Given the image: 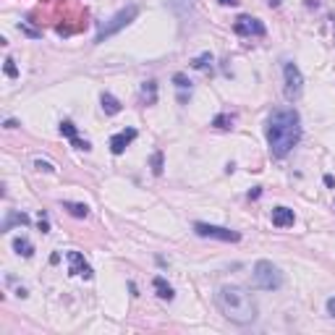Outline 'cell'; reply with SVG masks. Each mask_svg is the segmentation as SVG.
<instances>
[{
    "label": "cell",
    "instance_id": "18",
    "mask_svg": "<svg viewBox=\"0 0 335 335\" xmlns=\"http://www.w3.org/2000/svg\"><path fill=\"white\" fill-rule=\"evenodd\" d=\"M212 53H202V55H196L194 60H191V68H196V71H212Z\"/></svg>",
    "mask_w": 335,
    "mask_h": 335
},
{
    "label": "cell",
    "instance_id": "17",
    "mask_svg": "<svg viewBox=\"0 0 335 335\" xmlns=\"http://www.w3.org/2000/svg\"><path fill=\"white\" fill-rule=\"evenodd\" d=\"M233 120H236L233 113H220V115L212 118V126L220 129V131H228V129H233Z\"/></svg>",
    "mask_w": 335,
    "mask_h": 335
},
{
    "label": "cell",
    "instance_id": "32",
    "mask_svg": "<svg viewBox=\"0 0 335 335\" xmlns=\"http://www.w3.org/2000/svg\"><path fill=\"white\" fill-rule=\"evenodd\" d=\"M319 6V0H307V8H317Z\"/></svg>",
    "mask_w": 335,
    "mask_h": 335
},
{
    "label": "cell",
    "instance_id": "20",
    "mask_svg": "<svg viewBox=\"0 0 335 335\" xmlns=\"http://www.w3.org/2000/svg\"><path fill=\"white\" fill-rule=\"evenodd\" d=\"M149 167H152L155 176H162V171H165V155L162 152H155V155L149 157Z\"/></svg>",
    "mask_w": 335,
    "mask_h": 335
},
{
    "label": "cell",
    "instance_id": "7",
    "mask_svg": "<svg viewBox=\"0 0 335 335\" xmlns=\"http://www.w3.org/2000/svg\"><path fill=\"white\" fill-rule=\"evenodd\" d=\"M233 32L238 37H265L267 34V26L260 19H254V16H238L233 21Z\"/></svg>",
    "mask_w": 335,
    "mask_h": 335
},
{
    "label": "cell",
    "instance_id": "10",
    "mask_svg": "<svg viewBox=\"0 0 335 335\" xmlns=\"http://www.w3.org/2000/svg\"><path fill=\"white\" fill-rule=\"evenodd\" d=\"M173 84H176V89H178V102L186 105L189 97H191V79H189L186 73H176V76H173Z\"/></svg>",
    "mask_w": 335,
    "mask_h": 335
},
{
    "label": "cell",
    "instance_id": "26",
    "mask_svg": "<svg viewBox=\"0 0 335 335\" xmlns=\"http://www.w3.org/2000/svg\"><path fill=\"white\" fill-rule=\"evenodd\" d=\"M327 314H330V317H335V296H332V299H327Z\"/></svg>",
    "mask_w": 335,
    "mask_h": 335
},
{
    "label": "cell",
    "instance_id": "33",
    "mask_svg": "<svg viewBox=\"0 0 335 335\" xmlns=\"http://www.w3.org/2000/svg\"><path fill=\"white\" fill-rule=\"evenodd\" d=\"M218 3H220V6H233L236 0H218Z\"/></svg>",
    "mask_w": 335,
    "mask_h": 335
},
{
    "label": "cell",
    "instance_id": "29",
    "mask_svg": "<svg viewBox=\"0 0 335 335\" xmlns=\"http://www.w3.org/2000/svg\"><path fill=\"white\" fill-rule=\"evenodd\" d=\"M325 186H335V178L332 176H325Z\"/></svg>",
    "mask_w": 335,
    "mask_h": 335
},
{
    "label": "cell",
    "instance_id": "24",
    "mask_svg": "<svg viewBox=\"0 0 335 335\" xmlns=\"http://www.w3.org/2000/svg\"><path fill=\"white\" fill-rule=\"evenodd\" d=\"M19 32H24V34H29V37H34V39H37V37H42V32H39V29H32V26H26L24 21L19 24Z\"/></svg>",
    "mask_w": 335,
    "mask_h": 335
},
{
    "label": "cell",
    "instance_id": "22",
    "mask_svg": "<svg viewBox=\"0 0 335 335\" xmlns=\"http://www.w3.org/2000/svg\"><path fill=\"white\" fill-rule=\"evenodd\" d=\"M3 71H6V76H8V79H16V76H19V68H16V63H13V58H6L3 60Z\"/></svg>",
    "mask_w": 335,
    "mask_h": 335
},
{
    "label": "cell",
    "instance_id": "28",
    "mask_svg": "<svg viewBox=\"0 0 335 335\" xmlns=\"http://www.w3.org/2000/svg\"><path fill=\"white\" fill-rule=\"evenodd\" d=\"M16 126H19V123H16L13 118H8V120H6V129H16Z\"/></svg>",
    "mask_w": 335,
    "mask_h": 335
},
{
    "label": "cell",
    "instance_id": "11",
    "mask_svg": "<svg viewBox=\"0 0 335 335\" xmlns=\"http://www.w3.org/2000/svg\"><path fill=\"white\" fill-rule=\"evenodd\" d=\"M294 220H296L294 210H288V207H275L272 210V225L275 228H291Z\"/></svg>",
    "mask_w": 335,
    "mask_h": 335
},
{
    "label": "cell",
    "instance_id": "14",
    "mask_svg": "<svg viewBox=\"0 0 335 335\" xmlns=\"http://www.w3.org/2000/svg\"><path fill=\"white\" fill-rule=\"evenodd\" d=\"M157 102V81H144L142 84V105H155Z\"/></svg>",
    "mask_w": 335,
    "mask_h": 335
},
{
    "label": "cell",
    "instance_id": "13",
    "mask_svg": "<svg viewBox=\"0 0 335 335\" xmlns=\"http://www.w3.org/2000/svg\"><path fill=\"white\" fill-rule=\"evenodd\" d=\"M13 252H16L19 257H24V260H29V257L34 254V246H32V241L19 236V238H13Z\"/></svg>",
    "mask_w": 335,
    "mask_h": 335
},
{
    "label": "cell",
    "instance_id": "30",
    "mask_svg": "<svg viewBox=\"0 0 335 335\" xmlns=\"http://www.w3.org/2000/svg\"><path fill=\"white\" fill-rule=\"evenodd\" d=\"M58 262H60V254H58V252H55V254H53V257H50V265H58Z\"/></svg>",
    "mask_w": 335,
    "mask_h": 335
},
{
    "label": "cell",
    "instance_id": "15",
    "mask_svg": "<svg viewBox=\"0 0 335 335\" xmlns=\"http://www.w3.org/2000/svg\"><path fill=\"white\" fill-rule=\"evenodd\" d=\"M100 100H102V110L108 113V115H118L120 110H123V105H120V102H118L110 92H102V97H100Z\"/></svg>",
    "mask_w": 335,
    "mask_h": 335
},
{
    "label": "cell",
    "instance_id": "1",
    "mask_svg": "<svg viewBox=\"0 0 335 335\" xmlns=\"http://www.w3.org/2000/svg\"><path fill=\"white\" fill-rule=\"evenodd\" d=\"M265 136H267L272 157H285L301 139V118H299V113L294 108L275 110L267 118Z\"/></svg>",
    "mask_w": 335,
    "mask_h": 335
},
{
    "label": "cell",
    "instance_id": "16",
    "mask_svg": "<svg viewBox=\"0 0 335 335\" xmlns=\"http://www.w3.org/2000/svg\"><path fill=\"white\" fill-rule=\"evenodd\" d=\"M32 220H29V215H24V212H11V215L6 218V223H3V233L6 231H11L13 225H29Z\"/></svg>",
    "mask_w": 335,
    "mask_h": 335
},
{
    "label": "cell",
    "instance_id": "21",
    "mask_svg": "<svg viewBox=\"0 0 335 335\" xmlns=\"http://www.w3.org/2000/svg\"><path fill=\"white\" fill-rule=\"evenodd\" d=\"M60 134H63L68 142H73L76 136H79V134H76V126H73V120H63V123H60Z\"/></svg>",
    "mask_w": 335,
    "mask_h": 335
},
{
    "label": "cell",
    "instance_id": "4",
    "mask_svg": "<svg viewBox=\"0 0 335 335\" xmlns=\"http://www.w3.org/2000/svg\"><path fill=\"white\" fill-rule=\"evenodd\" d=\"M136 16H139V8H136V6H126L123 11H118L115 16H113L108 24H105V26L100 29L97 37H95V42L100 45V42H105V39H110L113 34H118V32H120V29H126V26H129Z\"/></svg>",
    "mask_w": 335,
    "mask_h": 335
},
{
    "label": "cell",
    "instance_id": "31",
    "mask_svg": "<svg viewBox=\"0 0 335 335\" xmlns=\"http://www.w3.org/2000/svg\"><path fill=\"white\" fill-rule=\"evenodd\" d=\"M16 294H19V299H26V296H29V291H26V288H19Z\"/></svg>",
    "mask_w": 335,
    "mask_h": 335
},
{
    "label": "cell",
    "instance_id": "27",
    "mask_svg": "<svg viewBox=\"0 0 335 335\" xmlns=\"http://www.w3.org/2000/svg\"><path fill=\"white\" fill-rule=\"evenodd\" d=\"M260 196H262V189L260 186H257L254 191H249V199H260Z\"/></svg>",
    "mask_w": 335,
    "mask_h": 335
},
{
    "label": "cell",
    "instance_id": "23",
    "mask_svg": "<svg viewBox=\"0 0 335 335\" xmlns=\"http://www.w3.org/2000/svg\"><path fill=\"white\" fill-rule=\"evenodd\" d=\"M37 228H39V233H50V223H48V215L39 210V220H37Z\"/></svg>",
    "mask_w": 335,
    "mask_h": 335
},
{
    "label": "cell",
    "instance_id": "3",
    "mask_svg": "<svg viewBox=\"0 0 335 335\" xmlns=\"http://www.w3.org/2000/svg\"><path fill=\"white\" fill-rule=\"evenodd\" d=\"M254 283H257V288H262V291H280L283 288V272L272 262L260 260L254 265Z\"/></svg>",
    "mask_w": 335,
    "mask_h": 335
},
{
    "label": "cell",
    "instance_id": "5",
    "mask_svg": "<svg viewBox=\"0 0 335 335\" xmlns=\"http://www.w3.org/2000/svg\"><path fill=\"white\" fill-rule=\"evenodd\" d=\"M283 76H285V87H283V95L288 102H294L301 97V89H304V76L299 71L296 63H291V60H285V66H283Z\"/></svg>",
    "mask_w": 335,
    "mask_h": 335
},
{
    "label": "cell",
    "instance_id": "8",
    "mask_svg": "<svg viewBox=\"0 0 335 335\" xmlns=\"http://www.w3.org/2000/svg\"><path fill=\"white\" fill-rule=\"evenodd\" d=\"M68 275H81L84 280H92V267L87 265V260L79 252H68Z\"/></svg>",
    "mask_w": 335,
    "mask_h": 335
},
{
    "label": "cell",
    "instance_id": "25",
    "mask_svg": "<svg viewBox=\"0 0 335 335\" xmlns=\"http://www.w3.org/2000/svg\"><path fill=\"white\" fill-rule=\"evenodd\" d=\"M34 167H37V171H45V173H53L55 171V165L48 162V160H34Z\"/></svg>",
    "mask_w": 335,
    "mask_h": 335
},
{
    "label": "cell",
    "instance_id": "6",
    "mask_svg": "<svg viewBox=\"0 0 335 335\" xmlns=\"http://www.w3.org/2000/svg\"><path fill=\"white\" fill-rule=\"evenodd\" d=\"M194 233L202 238H218V241H241L238 231H231V228H220V225H210V223H194Z\"/></svg>",
    "mask_w": 335,
    "mask_h": 335
},
{
    "label": "cell",
    "instance_id": "19",
    "mask_svg": "<svg viewBox=\"0 0 335 335\" xmlns=\"http://www.w3.org/2000/svg\"><path fill=\"white\" fill-rule=\"evenodd\" d=\"M63 210L68 212V215H73V218H87L89 215V207L81 204V202H63Z\"/></svg>",
    "mask_w": 335,
    "mask_h": 335
},
{
    "label": "cell",
    "instance_id": "2",
    "mask_svg": "<svg viewBox=\"0 0 335 335\" xmlns=\"http://www.w3.org/2000/svg\"><path fill=\"white\" fill-rule=\"evenodd\" d=\"M218 309L236 325H252L257 319V301L243 285H223L218 291Z\"/></svg>",
    "mask_w": 335,
    "mask_h": 335
},
{
    "label": "cell",
    "instance_id": "12",
    "mask_svg": "<svg viewBox=\"0 0 335 335\" xmlns=\"http://www.w3.org/2000/svg\"><path fill=\"white\" fill-rule=\"evenodd\" d=\"M152 285H155V291L162 301H173L176 299V291H173V285H167V280L162 275H157L155 280H152Z\"/></svg>",
    "mask_w": 335,
    "mask_h": 335
},
{
    "label": "cell",
    "instance_id": "9",
    "mask_svg": "<svg viewBox=\"0 0 335 335\" xmlns=\"http://www.w3.org/2000/svg\"><path fill=\"white\" fill-rule=\"evenodd\" d=\"M136 139V129H123V131H118L115 136H110V152L113 155H123L126 147Z\"/></svg>",
    "mask_w": 335,
    "mask_h": 335
},
{
    "label": "cell",
    "instance_id": "34",
    "mask_svg": "<svg viewBox=\"0 0 335 335\" xmlns=\"http://www.w3.org/2000/svg\"><path fill=\"white\" fill-rule=\"evenodd\" d=\"M267 3H270V8H278V6H280V0H267Z\"/></svg>",
    "mask_w": 335,
    "mask_h": 335
}]
</instances>
